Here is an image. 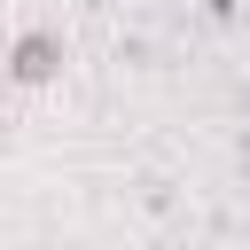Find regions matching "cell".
I'll use <instances>...</instances> for the list:
<instances>
[{"label":"cell","mask_w":250,"mask_h":250,"mask_svg":"<svg viewBox=\"0 0 250 250\" xmlns=\"http://www.w3.org/2000/svg\"><path fill=\"white\" fill-rule=\"evenodd\" d=\"M55 70H62V31H47V23L16 31L8 55H0V78H8V86H47Z\"/></svg>","instance_id":"6da1fadb"}]
</instances>
